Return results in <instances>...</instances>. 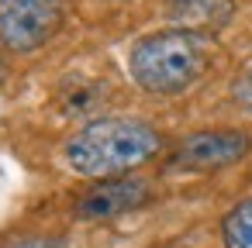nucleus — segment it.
Here are the masks:
<instances>
[{
	"label": "nucleus",
	"mask_w": 252,
	"mask_h": 248,
	"mask_svg": "<svg viewBox=\"0 0 252 248\" xmlns=\"http://www.w3.org/2000/svg\"><path fill=\"white\" fill-rule=\"evenodd\" d=\"M235 14V0H166V18L176 28L214 35L221 31Z\"/></svg>",
	"instance_id": "423d86ee"
},
{
	"label": "nucleus",
	"mask_w": 252,
	"mask_h": 248,
	"mask_svg": "<svg viewBox=\"0 0 252 248\" xmlns=\"http://www.w3.org/2000/svg\"><path fill=\"white\" fill-rule=\"evenodd\" d=\"M231 97H235V104H242L245 110H252V66L231 83Z\"/></svg>",
	"instance_id": "6e6552de"
},
{
	"label": "nucleus",
	"mask_w": 252,
	"mask_h": 248,
	"mask_svg": "<svg viewBox=\"0 0 252 248\" xmlns=\"http://www.w3.org/2000/svg\"><path fill=\"white\" fill-rule=\"evenodd\" d=\"M149 200H152V186L145 179H107L76 200V214L87 220H104V217L128 214Z\"/></svg>",
	"instance_id": "39448f33"
},
{
	"label": "nucleus",
	"mask_w": 252,
	"mask_h": 248,
	"mask_svg": "<svg viewBox=\"0 0 252 248\" xmlns=\"http://www.w3.org/2000/svg\"><path fill=\"white\" fill-rule=\"evenodd\" d=\"M224 248H252V200H242L231 207V214L221 224Z\"/></svg>",
	"instance_id": "0eeeda50"
},
{
	"label": "nucleus",
	"mask_w": 252,
	"mask_h": 248,
	"mask_svg": "<svg viewBox=\"0 0 252 248\" xmlns=\"http://www.w3.org/2000/svg\"><path fill=\"white\" fill-rule=\"evenodd\" d=\"M249 135L242 131H200L176 145L173 162L183 169H224L249 155Z\"/></svg>",
	"instance_id": "20e7f679"
},
{
	"label": "nucleus",
	"mask_w": 252,
	"mask_h": 248,
	"mask_svg": "<svg viewBox=\"0 0 252 248\" xmlns=\"http://www.w3.org/2000/svg\"><path fill=\"white\" fill-rule=\"evenodd\" d=\"M128 69H131L135 83L149 93H159V97L183 93L207 69V42H204V35L187 31V28L145 35L131 49Z\"/></svg>",
	"instance_id": "f03ea898"
},
{
	"label": "nucleus",
	"mask_w": 252,
	"mask_h": 248,
	"mask_svg": "<svg viewBox=\"0 0 252 248\" xmlns=\"http://www.w3.org/2000/svg\"><path fill=\"white\" fill-rule=\"evenodd\" d=\"M0 76H4V55H0Z\"/></svg>",
	"instance_id": "1a4fd4ad"
},
{
	"label": "nucleus",
	"mask_w": 252,
	"mask_h": 248,
	"mask_svg": "<svg viewBox=\"0 0 252 248\" xmlns=\"http://www.w3.org/2000/svg\"><path fill=\"white\" fill-rule=\"evenodd\" d=\"M63 25V0H0V42L11 52H35Z\"/></svg>",
	"instance_id": "7ed1b4c3"
},
{
	"label": "nucleus",
	"mask_w": 252,
	"mask_h": 248,
	"mask_svg": "<svg viewBox=\"0 0 252 248\" xmlns=\"http://www.w3.org/2000/svg\"><path fill=\"white\" fill-rule=\"evenodd\" d=\"M162 148L156 128L135 117H100L66 141V162L80 176H118L145 165Z\"/></svg>",
	"instance_id": "f257e3e1"
}]
</instances>
